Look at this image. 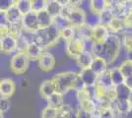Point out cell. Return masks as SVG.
Masks as SVG:
<instances>
[{"mask_svg":"<svg viewBox=\"0 0 132 118\" xmlns=\"http://www.w3.org/2000/svg\"><path fill=\"white\" fill-rule=\"evenodd\" d=\"M121 49V39L116 34H110L108 39L102 43L94 44L92 53L95 57L103 58L108 64L116 60Z\"/></svg>","mask_w":132,"mask_h":118,"instance_id":"1","label":"cell"},{"mask_svg":"<svg viewBox=\"0 0 132 118\" xmlns=\"http://www.w3.org/2000/svg\"><path fill=\"white\" fill-rule=\"evenodd\" d=\"M77 76V73L72 72V71H67V72L55 75L52 81L54 83L56 93H59L62 96H64L66 94H68L70 90H73V86H74Z\"/></svg>","mask_w":132,"mask_h":118,"instance_id":"2","label":"cell"},{"mask_svg":"<svg viewBox=\"0 0 132 118\" xmlns=\"http://www.w3.org/2000/svg\"><path fill=\"white\" fill-rule=\"evenodd\" d=\"M29 65V59L26 56V54L19 51L17 52L14 56L12 57L11 61H10V68L11 70L16 74H23L28 68Z\"/></svg>","mask_w":132,"mask_h":118,"instance_id":"3","label":"cell"},{"mask_svg":"<svg viewBox=\"0 0 132 118\" xmlns=\"http://www.w3.org/2000/svg\"><path fill=\"white\" fill-rule=\"evenodd\" d=\"M67 21L69 25L74 29H78L83 27L86 21V13L82 8H71L68 14Z\"/></svg>","mask_w":132,"mask_h":118,"instance_id":"4","label":"cell"},{"mask_svg":"<svg viewBox=\"0 0 132 118\" xmlns=\"http://www.w3.org/2000/svg\"><path fill=\"white\" fill-rule=\"evenodd\" d=\"M21 25L24 30L31 31V32H37L39 29V23H38V16L36 12H30L26 15H24L21 20Z\"/></svg>","mask_w":132,"mask_h":118,"instance_id":"5","label":"cell"},{"mask_svg":"<svg viewBox=\"0 0 132 118\" xmlns=\"http://www.w3.org/2000/svg\"><path fill=\"white\" fill-rule=\"evenodd\" d=\"M39 65L44 72H50L54 68L55 57L50 51H44L39 59Z\"/></svg>","mask_w":132,"mask_h":118,"instance_id":"6","label":"cell"},{"mask_svg":"<svg viewBox=\"0 0 132 118\" xmlns=\"http://www.w3.org/2000/svg\"><path fill=\"white\" fill-rule=\"evenodd\" d=\"M78 76L82 80L83 84L85 85L86 88H91L95 87V85L97 84V80L98 76L94 73L90 68H85L81 69V71L78 73Z\"/></svg>","mask_w":132,"mask_h":118,"instance_id":"7","label":"cell"},{"mask_svg":"<svg viewBox=\"0 0 132 118\" xmlns=\"http://www.w3.org/2000/svg\"><path fill=\"white\" fill-rule=\"evenodd\" d=\"M66 51H67V53L71 57L77 58L83 51H84L83 41L81 39H73L72 40L67 41Z\"/></svg>","mask_w":132,"mask_h":118,"instance_id":"8","label":"cell"},{"mask_svg":"<svg viewBox=\"0 0 132 118\" xmlns=\"http://www.w3.org/2000/svg\"><path fill=\"white\" fill-rule=\"evenodd\" d=\"M44 49L37 42H32L27 44L24 53L26 54V56L28 57V59H38L39 60V57L42 56V54L44 53Z\"/></svg>","mask_w":132,"mask_h":118,"instance_id":"9","label":"cell"},{"mask_svg":"<svg viewBox=\"0 0 132 118\" xmlns=\"http://www.w3.org/2000/svg\"><path fill=\"white\" fill-rule=\"evenodd\" d=\"M109 34H110L109 29L105 27V26H103V25H100L98 27L92 29V37H91V39H93L94 42H96V43H102L108 39Z\"/></svg>","mask_w":132,"mask_h":118,"instance_id":"10","label":"cell"},{"mask_svg":"<svg viewBox=\"0 0 132 118\" xmlns=\"http://www.w3.org/2000/svg\"><path fill=\"white\" fill-rule=\"evenodd\" d=\"M16 89L15 83L11 79H2L0 80V95L2 97L9 98L14 94Z\"/></svg>","mask_w":132,"mask_h":118,"instance_id":"11","label":"cell"},{"mask_svg":"<svg viewBox=\"0 0 132 118\" xmlns=\"http://www.w3.org/2000/svg\"><path fill=\"white\" fill-rule=\"evenodd\" d=\"M15 49H17V38L9 34L1 38V51L10 53Z\"/></svg>","mask_w":132,"mask_h":118,"instance_id":"12","label":"cell"},{"mask_svg":"<svg viewBox=\"0 0 132 118\" xmlns=\"http://www.w3.org/2000/svg\"><path fill=\"white\" fill-rule=\"evenodd\" d=\"M5 14L9 25H14V24L21 23L23 15L21 14V12L19 11V9L17 8L16 4H15V1H14V4L5 12Z\"/></svg>","mask_w":132,"mask_h":118,"instance_id":"13","label":"cell"},{"mask_svg":"<svg viewBox=\"0 0 132 118\" xmlns=\"http://www.w3.org/2000/svg\"><path fill=\"white\" fill-rule=\"evenodd\" d=\"M109 64L108 62L104 60L103 58L100 57H94L93 61L90 65V69L93 71L97 76H100L101 74H103L109 69Z\"/></svg>","mask_w":132,"mask_h":118,"instance_id":"14","label":"cell"},{"mask_svg":"<svg viewBox=\"0 0 132 118\" xmlns=\"http://www.w3.org/2000/svg\"><path fill=\"white\" fill-rule=\"evenodd\" d=\"M62 3L61 1H56V0H50L46 1V5H45V11L50 14L52 17V19L59 17L62 10Z\"/></svg>","mask_w":132,"mask_h":118,"instance_id":"15","label":"cell"},{"mask_svg":"<svg viewBox=\"0 0 132 118\" xmlns=\"http://www.w3.org/2000/svg\"><path fill=\"white\" fill-rule=\"evenodd\" d=\"M39 93H40V96H43L44 98H46V99L50 96H52L54 93H56L53 81L52 80H45V81H44L40 85V87H39Z\"/></svg>","mask_w":132,"mask_h":118,"instance_id":"16","label":"cell"},{"mask_svg":"<svg viewBox=\"0 0 132 118\" xmlns=\"http://www.w3.org/2000/svg\"><path fill=\"white\" fill-rule=\"evenodd\" d=\"M94 55L92 52L90 51H83L82 53L76 58L78 62V65L80 66L81 69H85V68H90V65L93 61Z\"/></svg>","mask_w":132,"mask_h":118,"instance_id":"17","label":"cell"},{"mask_svg":"<svg viewBox=\"0 0 132 118\" xmlns=\"http://www.w3.org/2000/svg\"><path fill=\"white\" fill-rule=\"evenodd\" d=\"M38 16V23L39 29H46L50 27L51 24H53V19L45 10L39 11L37 13Z\"/></svg>","mask_w":132,"mask_h":118,"instance_id":"18","label":"cell"},{"mask_svg":"<svg viewBox=\"0 0 132 118\" xmlns=\"http://www.w3.org/2000/svg\"><path fill=\"white\" fill-rule=\"evenodd\" d=\"M108 28H110L114 33H123L124 31H126V27L124 24V18L113 17L109 24Z\"/></svg>","mask_w":132,"mask_h":118,"instance_id":"19","label":"cell"},{"mask_svg":"<svg viewBox=\"0 0 132 118\" xmlns=\"http://www.w3.org/2000/svg\"><path fill=\"white\" fill-rule=\"evenodd\" d=\"M106 6H108V1L105 0H92L89 3L91 12L97 15H101L106 9Z\"/></svg>","mask_w":132,"mask_h":118,"instance_id":"20","label":"cell"},{"mask_svg":"<svg viewBox=\"0 0 132 118\" xmlns=\"http://www.w3.org/2000/svg\"><path fill=\"white\" fill-rule=\"evenodd\" d=\"M96 86H99L103 89H109L110 87H112L113 85L111 83V79H110V69H108L105 72L101 74L98 76V80H97V84Z\"/></svg>","mask_w":132,"mask_h":118,"instance_id":"21","label":"cell"},{"mask_svg":"<svg viewBox=\"0 0 132 118\" xmlns=\"http://www.w3.org/2000/svg\"><path fill=\"white\" fill-rule=\"evenodd\" d=\"M47 103H48L47 106H50L58 110L64 104V96H62L59 93H54L52 96H50L47 98Z\"/></svg>","mask_w":132,"mask_h":118,"instance_id":"22","label":"cell"},{"mask_svg":"<svg viewBox=\"0 0 132 118\" xmlns=\"http://www.w3.org/2000/svg\"><path fill=\"white\" fill-rule=\"evenodd\" d=\"M114 90H116V99L118 101H127L129 94L131 92L124 84L114 87Z\"/></svg>","mask_w":132,"mask_h":118,"instance_id":"23","label":"cell"},{"mask_svg":"<svg viewBox=\"0 0 132 118\" xmlns=\"http://www.w3.org/2000/svg\"><path fill=\"white\" fill-rule=\"evenodd\" d=\"M110 71L111 83L114 87L119 86V85L124 83V76L122 75V73L118 68H112V69H110Z\"/></svg>","mask_w":132,"mask_h":118,"instance_id":"24","label":"cell"},{"mask_svg":"<svg viewBox=\"0 0 132 118\" xmlns=\"http://www.w3.org/2000/svg\"><path fill=\"white\" fill-rule=\"evenodd\" d=\"M101 25V17L100 15L94 14V13H89V15L86 14V21H85V26H87L90 29H94Z\"/></svg>","mask_w":132,"mask_h":118,"instance_id":"25","label":"cell"},{"mask_svg":"<svg viewBox=\"0 0 132 118\" xmlns=\"http://www.w3.org/2000/svg\"><path fill=\"white\" fill-rule=\"evenodd\" d=\"M15 4L23 16L32 12V1L31 0H18V1H15Z\"/></svg>","mask_w":132,"mask_h":118,"instance_id":"26","label":"cell"},{"mask_svg":"<svg viewBox=\"0 0 132 118\" xmlns=\"http://www.w3.org/2000/svg\"><path fill=\"white\" fill-rule=\"evenodd\" d=\"M57 112H58V117L57 118H71L72 114L74 113V109L70 104L64 103L57 110Z\"/></svg>","mask_w":132,"mask_h":118,"instance_id":"27","label":"cell"},{"mask_svg":"<svg viewBox=\"0 0 132 118\" xmlns=\"http://www.w3.org/2000/svg\"><path fill=\"white\" fill-rule=\"evenodd\" d=\"M60 38L64 39L66 41L72 40L75 38V29L71 26H68V27L60 30Z\"/></svg>","mask_w":132,"mask_h":118,"instance_id":"28","label":"cell"},{"mask_svg":"<svg viewBox=\"0 0 132 118\" xmlns=\"http://www.w3.org/2000/svg\"><path fill=\"white\" fill-rule=\"evenodd\" d=\"M118 69L120 70L122 75L124 76V78L132 76V61H128V60H124V61L119 65Z\"/></svg>","mask_w":132,"mask_h":118,"instance_id":"29","label":"cell"},{"mask_svg":"<svg viewBox=\"0 0 132 118\" xmlns=\"http://www.w3.org/2000/svg\"><path fill=\"white\" fill-rule=\"evenodd\" d=\"M121 43L125 47V50H130L132 49V32L126 31L123 34V39Z\"/></svg>","mask_w":132,"mask_h":118,"instance_id":"30","label":"cell"},{"mask_svg":"<svg viewBox=\"0 0 132 118\" xmlns=\"http://www.w3.org/2000/svg\"><path fill=\"white\" fill-rule=\"evenodd\" d=\"M58 117V112L57 109L52 108L50 106H46L44 108L42 111V118H57Z\"/></svg>","mask_w":132,"mask_h":118,"instance_id":"31","label":"cell"},{"mask_svg":"<svg viewBox=\"0 0 132 118\" xmlns=\"http://www.w3.org/2000/svg\"><path fill=\"white\" fill-rule=\"evenodd\" d=\"M46 1L44 0H34L32 1V11L38 13L39 11L45 10Z\"/></svg>","mask_w":132,"mask_h":118,"instance_id":"32","label":"cell"},{"mask_svg":"<svg viewBox=\"0 0 132 118\" xmlns=\"http://www.w3.org/2000/svg\"><path fill=\"white\" fill-rule=\"evenodd\" d=\"M10 109V99L7 97L0 98V112L5 113Z\"/></svg>","mask_w":132,"mask_h":118,"instance_id":"33","label":"cell"},{"mask_svg":"<svg viewBox=\"0 0 132 118\" xmlns=\"http://www.w3.org/2000/svg\"><path fill=\"white\" fill-rule=\"evenodd\" d=\"M101 118H116V111L111 108H105L99 112Z\"/></svg>","mask_w":132,"mask_h":118,"instance_id":"34","label":"cell"},{"mask_svg":"<svg viewBox=\"0 0 132 118\" xmlns=\"http://www.w3.org/2000/svg\"><path fill=\"white\" fill-rule=\"evenodd\" d=\"M13 4L14 1L12 0H0V11L6 12Z\"/></svg>","mask_w":132,"mask_h":118,"instance_id":"35","label":"cell"},{"mask_svg":"<svg viewBox=\"0 0 132 118\" xmlns=\"http://www.w3.org/2000/svg\"><path fill=\"white\" fill-rule=\"evenodd\" d=\"M93 114L88 112L86 110H83L81 108H78L75 113V118H92Z\"/></svg>","mask_w":132,"mask_h":118,"instance_id":"36","label":"cell"},{"mask_svg":"<svg viewBox=\"0 0 132 118\" xmlns=\"http://www.w3.org/2000/svg\"><path fill=\"white\" fill-rule=\"evenodd\" d=\"M9 26V23L7 21L5 12L0 11V29L7 28Z\"/></svg>","mask_w":132,"mask_h":118,"instance_id":"37","label":"cell"},{"mask_svg":"<svg viewBox=\"0 0 132 118\" xmlns=\"http://www.w3.org/2000/svg\"><path fill=\"white\" fill-rule=\"evenodd\" d=\"M124 24H125L126 30L132 29V13L128 14L124 17Z\"/></svg>","mask_w":132,"mask_h":118,"instance_id":"38","label":"cell"},{"mask_svg":"<svg viewBox=\"0 0 132 118\" xmlns=\"http://www.w3.org/2000/svg\"><path fill=\"white\" fill-rule=\"evenodd\" d=\"M123 84L125 85L129 90H132V76H129V77L124 78V83H123Z\"/></svg>","mask_w":132,"mask_h":118,"instance_id":"39","label":"cell"},{"mask_svg":"<svg viewBox=\"0 0 132 118\" xmlns=\"http://www.w3.org/2000/svg\"><path fill=\"white\" fill-rule=\"evenodd\" d=\"M123 118H132V106L129 107L128 110L123 114Z\"/></svg>","mask_w":132,"mask_h":118,"instance_id":"40","label":"cell"},{"mask_svg":"<svg viewBox=\"0 0 132 118\" xmlns=\"http://www.w3.org/2000/svg\"><path fill=\"white\" fill-rule=\"evenodd\" d=\"M125 60L132 61V49L126 50V52H125Z\"/></svg>","mask_w":132,"mask_h":118,"instance_id":"41","label":"cell"},{"mask_svg":"<svg viewBox=\"0 0 132 118\" xmlns=\"http://www.w3.org/2000/svg\"><path fill=\"white\" fill-rule=\"evenodd\" d=\"M127 101H128L129 105L132 106V90L130 92V94H129V96H128V98H127Z\"/></svg>","mask_w":132,"mask_h":118,"instance_id":"42","label":"cell"},{"mask_svg":"<svg viewBox=\"0 0 132 118\" xmlns=\"http://www.w3.org/2000/svg\"><path fill=\"white\" fill-rule=\"evenodd\" d=\"M92 118H101V117H100L99 114H93V116H92Z\"/></svg>","mask_w":132,"mask_h":118,"instance_id":"43","label":"cell"},{"mask_svg":"<svg viewBox=\"0 0 132 118\" xmlns=\"http://www.w3.org/2000/svg\"><path fill=\"white\" fill-rule=\"evenodd\" d=\"M0 118H4V117H3V113L0 112Z\"/></svg>","mask_w":132,"mask_h":118,"instance_id":"44","label":"cell"},{"mask_svg":"<svg viewBox=\"0 0 132 118\" xmlns=\"http://www.w3.org/2000/svg\"><path fill=\"white\" fill-rule=\"evenodd\" d=\"M0 51H1V39H0Z\"/></svg>","mask_w":132,"mask_h":118,"instance_id":"45","label":"cell"}]
</instances>
